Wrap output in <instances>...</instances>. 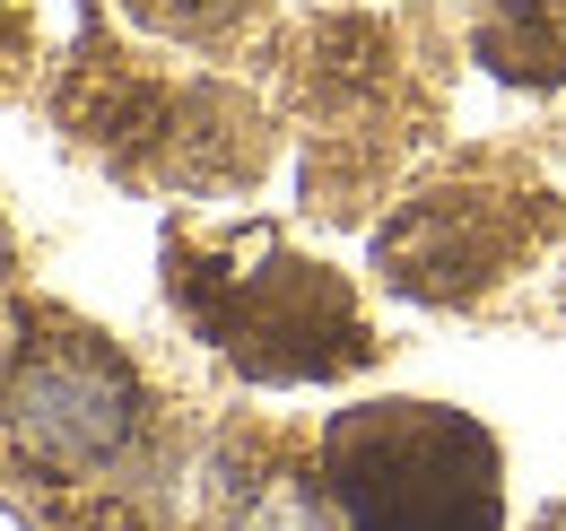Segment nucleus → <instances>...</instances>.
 Wrapping results in <instances>:
<instances>
[{
    "label": "nucleus",
    "instance_id": "1",
    "mask_svg": "<svg viewBox=\"0 0 566 531\" xmlns=\"http://www.w3.org/2000/svg\"><path fill=\"white\" fill-rule=\"evenodd\" d=\"M166 296L192 314V332L227 348L262 384H305V375H349L375 357L357 323V296L323 262L287 253L271 227H244L227 244H166Z\"/></svg>",
    "mask_w": 566,
    "mask_h": 531
},
{
    "label": "nucleus",
    "instance_id": "4",
    "mask_svg": "<svg viewBox=\"0 0 566 531\" xmlns=\"http://www.w3.org/2000/svg\"><path fill=\"white\" fill-rule=\"evenodd\" d=\"M541 192H496V184H427L375 227V270L427 296V305H462L496 288L505 270L541 244Z\"/></svg>",
    "mask_w": 566,
    "mask_h": 531
},
{
    "label": "nucleus",
    "instance_id": "8",
    "mask_svg": "<svg viewBox=\"0 0 566 531\" xmlns=\"http://www.w3.org/2000/svg\"><path fill=\"white\" fill-rule=\"evenodd\" d=\"M0 279H9V227H0Z\"/></svg>",
    "mask_w": 566,
    "mask_h": 531
},
{
    "label": "nucleus",
    "instance_id": "3",
    "mask_svg": "<svg viewBox=\"0 0 566 531\" xmlns=\"http://www.w3.org/2000/svg\"><path fill=\"white\" fill-rule=\"evenodd\" d=\"M0 427L44 470H105L140 436V375L96 332H44L0 384Z\"/></svg>",
    "mask_w": 566,
    "mask_h": 531
},
{
    "label": "nucleus",
    "instance_id": "7",
    "mask_svg": "<svg viewBox=\"0 0 566 531\" xmlns=\"http://www.w3.org/2000/svg\"><path fill=\"white\" fill-rule=\"evenodd\" d=\"M235 531H340V506L323 488H305V479H271L262 497H244Z\"/></svg>",
    "mask_w": 566,
    "mask_h": 531
},
{
    "label": "nucleus",
    "instance_id": "6",
    "mask_svg": "<svg viewBox=\"0 0 566 531\" xmlns=\"http://www.w3.org/2000/svg\"><path fill=\"white\" fill-rule=\"evenodd\" d=\"M271 0H123V18L148 35H175V44H235Z\"/></svg>",
    "mask_w": 566,
    "mask_h": 531
},
{
    "label": "nucleus",
    "instance_id": "2",
    "mask_svg": "<svg viewBox=\"0 0 566 531\" xmlns=\"http://www.w3.org/2000/svg\"><path fill=\"white\" fill-rule=\"evenodd\" d=\"M323 488L349 531H505L496 445L444 400H357L323 427Z\"/></svg>",
    "mask_w": 566,
    "mask_h": 531
},
{
    "label": "nucleus",
    "instance_id": "9",
    "mask_svg": "<svg viewBox=\"0 0 566 531\" xmlns=\"http://www.w3.org/2000/svg\"><path fill=\"white\" fill-rule=\"evenodd\" d=\"M541 531H566V506H558V514H549V523H541Z\"/></svg>",
    "mask_w": 566,
    "mask_h": 531
},
{
    "label": "nucleus",
    "instance_id": "5",
    "mask_svg": "<svg viewBox=\"0 0 566 531\" xmlns=\"http://www.w3.org/2000/svg\"><path fill=\"white\" fill-rule=\"evenodd\" d=\"M471 53L505 87H566V0H489Z\"/></svg>",
    "mask_w": 566,
    "mask_h": 531
}]
</instances>
